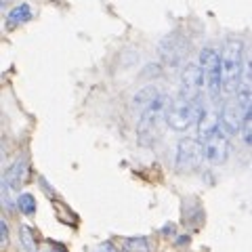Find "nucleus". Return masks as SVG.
I'll return each mask as SVG.
<instances>
[{"label":"nucleus","mask_w":252,"mask_h":252,"mask_svg":"<svg viewBox=\"0 0 252 252\" xmlns=\"http://www.w3.org/2000/svg\"><path fill=\"white\" fill-rule=\"evenodd\" d=\"M244 42L240 38H227L220 49V69H223V93L235 97L242 86L246 59H244Z\"/></svg>","instance_id":"f257e3e1"},{"label":"nucleus","mask_w":252,"mask_h":252,"mask_svg":"<svg viewBox=\"0 0 252 252\" xmlns=\"http://www.w3.org/2000/svg\"><path fill=\"white\" fill-rule=\"evenodd\" d=\"M6 2H11V0H2V4H6Z\"/></svg>","instance_id":"aec40b11"},{"label":"nucleus","mask_w":252,"mask_h":252,"mask_svg":"<svg viewBox=\"0 0 252 252\" xmlns=\"http://www.w3.org/2000/svg\"><path fill=\"white\" fill-rule=\"evenodd\" d=\"M202 107H204L202 99L200 101H191V99L181 97V94H175V97L170 99V105H168L166 124L170 126L172 130L183 132V130L189 128V126L198 124Z\"/></svg>","instance_id":"7ed1b4c3"},{"label":"nucleus","mask_w":252,"mask_h":252,"mask_svg":"<svg viewBox=\"0 0 252 252\" xmlns=\"http://www.w3.org/2000/svg\"><path fill=\"white\" fill-rule=\"evenodd\" d=\"M158 53H160V59L166 63L170 67H177L181 61H183V55H185V40L181 38L179 34H168L164 36L160 44H158Z\"/></svg>","instance_id":"6e6552de"},{"label":"nucleus","mask_w":252,"mask_h":252,"mask_svg":"<svg viewBox=\"0 0 252 252\" xmlns=\"http://www.w3.org/2000/svg\"><path fill=\"white\" fill-rule=\"evenodd\" d=\"M9 242V227H6V220L4 219H0V244H4Z\"/></svg>","instance_id":"f3484780"},{"label":"nucleus","mask_w":252,"mask_h":252,"mask_svg":"<svg viewBox=\"0 0 252 252\" xmlns=\"http://www.w3.org/2000/svg\"><path fill=\"white\" fill-rule=\"evenodd\" d=\"M26 175H28V164L26 160H15L9 168H6L4 177H2V185H6L13 191H17V189L26 183Z\"/></svg>","instance_id":"9d476101"},{"label":"nucleus","mask_w":252,"mask_h":252,"mask_svg":"<svg viewBox=\"0 0 252 252\" xmlns=\"http://www.w3.org/2000/svg\"><path fill=\"white\" fill-rule=\"evenodd\" d=\"M32 19V9H30V4H19V6H15V9L6 15V28L13 30V28H17V26H23V23H28Z\"/></svg>","instance_id":"f8f14e48"},{"label":"nucleus","mask_w":252,"mask_h":252,"mask_svg":"<svg viewBox=\"0 0 252 252\" xmlns=\"http://www.w3.org/2000/svg\"><path fill=\"white\" fill-rule=\"evenodd\" d=\"M168 233H175V225H166V227H164V235H168Z\"/></svg>","instance_id":"6ab92c4d"},{"label":"nucleus","mask_w":252,"mask_h":252,"mask_svg":"<svg viewBox=\"0 0 252 252\" xmlns=\"http://www.w3.org/2000/svg\"><path fill=\"white\" fill-rule=\"evenodd\" d=\"M94 252H118V248L114 246V244L112 242H105L103 244V246H99L97 250H94Z\"/></svg>","instance_id":"a211bd4d"},{"label":"nucleus","mask_w":252,"mask_h":252,"mask_svg":"<svg viewBox=\"0 0 252 252\" xmlns=\"http://www.w3.org/2000/svg\"><path fill=\"white\" fill-rule=\"evenodd\" d=\"M200 67L204 72V89H206L210 101L219 105L220 93H223V69H220V53L212 46H204L200 51Z\"/></svg>","instance_id":"20e7f679"},{"label":"nucleus","mask_w":252,"mask_h":252,"mask_svg":"<svg viewBox=\"0 0 252 252\" xmlns=\"http://www.w3.org/2000/svg\"><path fill=\"white\" fill-rule=\"evenodd\" d=\"M202 91H204V72L198 61H189L183 67V72H181L177 94H181L185 99H191V101H200Z\"/></svg>","instance_id":"423d86ee"},{"label":"nucleus","mask_w":252,"mask_h":252,"mask_svg":"<svg viewBox=\"0 0 252 252\" xmlns=\"http://www.w3.org/2000/svg\"><path fill=\"white\" fill-rule=\"evenodd\" d=\"M164 91L160 89V86L156 84H149V86H143L139 93H135V97H132V107H135V112H141L143 107H147L152 101H156L158 97H160Z\"/></svg>","instance_id":"9b49d317"},{"label":"nucleus","mask_w":252,"mask_h":252,"mask_svg":"<svg viewBox=\"0 0 252 252\" xmlns=\"http://www.w3.org/2000/svg\"><path fill=\"white\" fill-rule=\"evenodd\" d=\"M206 154H204V143L200 139H181L177 145V158H175V168L179 172H193L198 170Z\"/></svg>","instance_id":"39448f33"},{"label":"nucleus","mask_w":252,"mask_h":252,"mask_svg":"<svg viewBox=\"0 0 252 252\" xmlns=\"http://www.w3.org/2000/svg\"><path fill=\"white\" fill-rule=\"evenodd\" d=\"M202 143H204V154H206L208 164L220 166V164L227 162V158H229V135L225 132V128H219L217 132H212Z\"/></svg>","instance_id":"0eeeda50"},{"label":"nucleus","mask_w":252,"mask_h":252,"mask_svg":"<svg viewBox=\"0 0 252 252\" xmlns=\"http://www.w3.org/2000/svg\"><path fill=\"white\" fill-rule=\"evenodd\" d=\"M240 135H242V141H244V143H246L248 147H252V105L248 107L246 116H244V124H242Z\"/></svg>","instance_id":"2eb2a0df"},{"label":"nucleus","mask_w":252,"mask_h":252,"mask_svg":"<svg viewBox=\"0 0 252 252\" xmlns=\"http://www.w3.org/2000/svg\"><path fill=\"white\" fill-rule=\"evenodd\" d=\"M170 99L166 93H162L156 101L147 107L137 112V139L141 145H154L162 135V126L166 122Z\"/></svg>","instance_id":"f03ea898"},{"label":"nucleus","mask_w":252,"mask_h":252,"mask_svg":"<svg viewBox=\"0 0 252 252\" xmlns=\"http://www.w3.org/2000/svg\"><path fill=\"white\" fill-rule=\"evenodd\" d=\"M244 116H246V109L240 105V101L235 97L225 101L223 107H220V124H223L227 135H235L238 130H242Z\"/></svg>","instance_id":"1a4fd4ad"},{"label":"nucleus","mask_w":252,"mask_h":252,"mask_svg":"<svg viewBox=\"0 0 252 252\" xmlns=\"http://www.w3.org/2000/svg\"><path fill=\"white\" fill-rule=\"evenodd\" d=\"M122 250L124 252H149V242H147V238H143V235H139V238H128V240H124Z\"/></svg>","instance_id":"ddd939ff"},{"label":"nucleus","mask_w":252,"mask_h":252,"mask_svg":"<svg viewBox=\"0 0 252 252\" xmlns=\"http://www.w3.org/2000/svg\"><path fill=\"white\" fill-rule=\"evenodd\" d=\"M17 208L21 210V215H26V217L36 215V198L32 193H21L17 198Z\"/></svg>","instance_id":"4468645a"},{"label":"nucleus","mask_w":252,"mask_h":252,"mask_svg":"<svg viewBox=\"0 0 252 252\" xmlns=\"http://www.w3.org/2000/svg\"><path fill=\"white\" fill-rule=\"evenodd\" d=\"M19 235H21V244H23V248H26L28 252H36V242H34V238H32V231L28 229V227H21Z\"/></svg>","instance_id":"dca6fc26"}]
</instances>
